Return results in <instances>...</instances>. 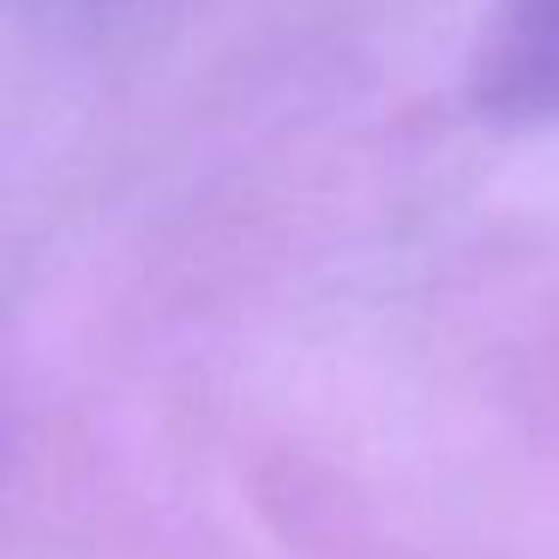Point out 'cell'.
<instances>
[{
    "label": "cell",
    "mask_w": 559,
    "mask_h": 559,
    "mask_svg": "<svg viewBox=\"0 0 559 559\" xmlns=\"http://www.w3.org/2000/svg\"><path fill=\"white\" fill-rule=\"evenodd\" d=\"M487 97L506 115H559V0H506Z\"/></svg>",
    "instance_id": "obj_1"
}]
</instances>
